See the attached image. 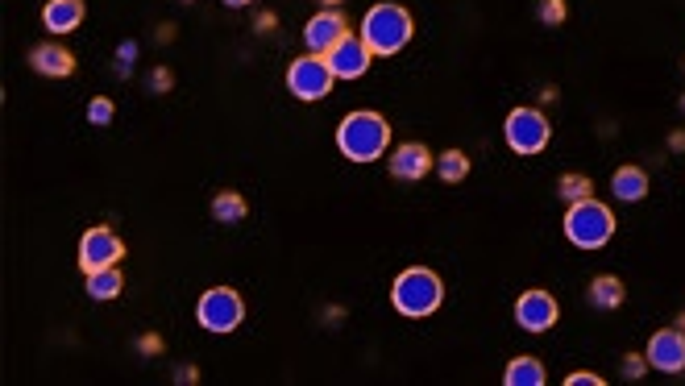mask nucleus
<instances>
[{
  "mask_svg": "<svg viewBox=\"0 0 685 386\" xmlns=\"http://www.w3.org/2000/svg\"><path fill=\"white\" fill-rule=\"evenodd\" d=\"M536 17H540V25H561L565 21V0H540Z\"/></svg>",
  "mask_w": 685,
  "mask_h": 386,
  "instance_id": "b1692460",
  "label": "nucleus"
},
{
  "mask_svg": "<svg viewBox=\"0 0 685 386\" xmlns=\"http://www.w3.org/2000/svg\"><path fill=\"white\" fill-rule=\"evenodd\" d=\"M187 5H191V0H187Z\"/></svg>",
  "mask_w": 685,
  "mask_h": 386,
  "instance_id": "f704fd0d",
  "label": "nucleus"
},
{
  "mask_svg": "<svg viewBox=\"0 0 685 386\" xmlns=\"http://www.w3.org/2000/svg\"><path fill=\"white\" fill-rule=\"evenodd\" d=\"M320 5H328V9H337V5H341V0H320Z\"/></svg>",
  "mask_w": 685,
  "mask_h": 386,
  "instance_id": "2f4dec72",
  "label": "nucleus"
},
{
  "mask_svg": "<svg viewBox=\"0 0 685 386\" xmlns=\"http://www.w3.org/2000/svg\"><path fill=\"white\" fill-rule=\"evenodd\" d=\"M324 59H328V67H333L337 79H362V75L370 71V59H374V54H370V46L362 42V34H345L333 50L324 54Z\"/></svg>",
  "mask_w": 685,
  "mask_h": 386,
  "instance_id": "9d476101",
  "label": "nucleus"
},
{
  "mask_svg": "<svg viewBox=\"0 0 685 386\" xmlns=\"http://www.w3.org/2000/svg\"><path fill=\"white\" fill-rule=\"evenodd\" d=\"M411 34H416V25H411V13L395 0H378V5L362 17V42L370 46V54H382V59H391L399 54Z\"/></svg>",
  "mask_w": 685,
  "mask_h": 386,
  "instance_id": "7ed1b4c3",
  "label": "nucleus"
},
{
  "mask_svg": "<svg viewBox=\"0 0 685 386\" xmlns=\"http://www.w3.org/2000/svg\"><path fill=\"white\" fill-rule=\"evenodd\" d=\"M84 0H46V9H42V25L50 34H71L79 30V21H84Z\"/></svg>",
  "mask_w": 685,
  "mask_h": 386,
  "instance_id": "2eb2a0df",
  "label": "nucleus"
},
{
  "mask_svg": "<svg viewBox=\"0 0 685 386\" xmlns=\"http://www.w3.org/2000/svg\"><path fill=\"white\" fill-rule=\"evenodd\" d=\"M586 299L598 312H619L623 299H627V287L619 283V274H598V279L590 283V291H586Z\"/></svg>",
  "mask_w": 685,
  "mask_h": 386,
  "instance_id": "f3484780",
  "label": "nucleus"
},
{
  "mask_svg": "<svg viewBox=\"0 0 685 386\" xmlns=\"http://www.w3.org/2000/svg\"><path fill=\"white\" fill-rule=\"evenodd\" d=\"M391 303H395V312L407 316V320H424V316H432V312L445 303V283H441V274L428 270V266H407L399 279L391 283Z\"/></svg>",
  "mask_w": 685,
  "mask_h": 386,
  "instance_id": "f03ea898",
  "label": "nucleus"
},
{
  "mask_svg": "<svg viewBox=\"0 0 685 386\" xmlns=\"http://www.w3.org/2000/svg\"><path fill=\"white\" fill-rule=\"evenodd\" d=\"M30 67H34L42 79H67V75L75 71V54L50 38V42H38V46L30 50Z\"/></svg>",
  "mask_w": 685,
  "mask_h": 386,
  "instance_id": "4468645a",
  "label": "nucleus"
},
{
  "mask_svg": "<svg viewBox=\"0 0 685 386\" xmlns=\"http://www.w3.org/2000/svg\"><path fill=\"white\" fill-rule=\"evenodd\" d=\"M387 171L399 179V183H420L424 175L436 171V158L424 142H403L391 150V162H387Z\"/></svg>",
  "mask_w": 685,
  "mask_h": 386,
  "instance_id": "f8f14e48",
  "label": "nucleus"
},
{
  "mask_svg": "<svg viewBox=\"0 0 685 386\" xmlns=\"http://www.w3.org/2000/svg\"><path fill=\"white\" fill-rule=\"evenodd\" d=\"M133 54H137V46H133V42H125V46L117 50V59H121V63H133Z\"/></svg>",
  "mask_w": 685,
  "mask_h": 386,
  "instance_id": "cd10ccee",
  "label": "nucleus"
},
{
  "mask_svg": "<svg viewBox=\"0 0 685 386\" xmlns=\"http://www.w3.org/2000/svg\"><path fill=\"white\" fill-rule=\"evenodd\" d=\"M391 146V125L382 113H370V108H358V113L341 117L337 125V150L349 162H378Z\"/></svg>",
  "mask_w": 685,
  "mask_h": 386,
  "instance_id": "f257e3e1",
  "label": "nucleus"
},
{
  "mask_svg": "<svg viewBox=\"0 0 685 386\" xmlns=\"http://www.w3.org/2000/svg\"><path fill=\"white\" fill-rule=\"evenodd\" d=\"M345 34H349V21H345L337 9H320V13L304 25V46H308L312 54H328Z\"/></svg>",
  "mask_w": 685,
  "mask_h": 386,
  "instance_id": "ddd939ff",
  "label": "nucleus"
},
{
  "mask_svg": "<svg viewBox=\"0 0 685 386\" xmlns=\"http://www.w3.org/2000/svg\"><path fill=\"white\" fill-rule=\"evenodd\" d=\"M594 196V183L586 179V175H561L557 179V200H565V204H582V200H590Z\"/></svg>",
  "mask_w": 685,
  "mask_h": 386,
  "instance_id": "412c9836",
  "label": "nucleus"
},
{
  "mask_svg": "<svg viewBox=\"0 0 685 386\" xmlns=\"http://www.w3.org/2000/svg\"><path fill=\"white\" fill-rule=\"evenodd\" d=\"M644 357H648L652 370L681 374L685 370V333H681V328H661V333H652Z\"/></svg>",
  "mask_w": 685,
  "mask_h": 386,
  "instance_id": "9b49d317",
  "label": "nucleus"
},
{
  "mask_svg": "<svg viewBox=\"0 0 685 386\" xmlns=\"http://www.w3.org/2000/svg\"><path fill=\"white\" fill-rule=\"evenodd\" d=\"M245 212H250V204H245L237 191H216L212 196V216L221 220V225H237V220H245Z\"/></svg>",
  "mask_w": 685,
  "mask_h": 386,
  "instance_id": "aec40b11",
  "label": "nucleus"
},
{
  "mask_svg": "<svg viewBox=\"0 0 685 386\" xmlns=\"http://www.w3.org/2000/svg\"><path fill=\"white\" fill-rule=\"evenodd\" d=\"M677 328H681V333H685V312H681V316H677Z\"/></svg>",
  "mask_w": 685,
  "mask_h": 386,
  "instance_id": "473e14b6",
  "label": "nucleus"
},
{
  "mask_svg": "<svg viewBox=\"0 0 685 386\" xmlns=\"http://www.w3.org/2000/svg\"><path fill=\"white\" fill-rule=\"evenodd\" d=\"M171 84H175V75H171L167 67H154V71L146 75V88H150V92H171Z\"/></svg>",
  "mask_w": 685,
  "mask_h": 386,
  "instance_id": "a878e982",
  "label": "nucleus"
},
{
  "mask_svg": "<svg viewBox=\"0 0 685 386\" xmlns=\"http://www.w3.org/2000/svg\"><path fill=\"white\" fill-rule=\"evenodd\" d=\"M648 370H652V366H648V357H644V353H627V357H623V378H632V382H636V378H644Z\"/></svg>",
  "mask_w": 685,
  "mask_h": 386,
  "instance_id": "393cba45",
  "label": "nucleus"
},
{
  "mask_svg": "<svg viewBox=\"0 0 685 386\" xmlns=\"http://www.w3.org/2000/svg\"><path fill=\"white\" fill-rule=\"evenodd\" d=\"M669 146H673V150H685V133H673V137H669Z\"/></svg>",
  "mask_w": 685,
  "mask_h": 386,
  "instance_id": "c756f323",
  "label": "nucleus"
},
{
  "mask_svg": "<svg viewBox=\"0 0 685 386\" xmlns=\"http://www.w3.org/2000/svg\"><path fill=\"white\" fill-rule=\"evenodd\" d=\"M544 366H540V357H511L507 370H503V382L507 386H544Z\"/></svg>",
  "mask_w": 685,
  "mask_h": 386,
  "instance_id": "6ab92c4d",
  "label": "nucleus"
},
{
  "mask_svg": "<svg viewBox=\"0 0 685 386\" xmlns=\"http://www.w3.org/2000/svg\"><path fill=\"white\" fill-rule=\"evenodd\" d=\"M503 137H507V146L515 154H540L548 142H553V125H548V117L540 113V108H511L507 121H503Z\"/></svg>",
  "mask_w": 685,
  "mask_h": 386,
  "instance_id": "39448f33",
  "label": "nucleus"
},
{
  "mask_svg": "<svg viewBox=\"0 0 685 386\" xmlns=\"http://www.w3.org/2000/svg\"><path fill=\"white\" fill-rule=\"evenodd\" d=\"M648 187H652V179H648L644 167H619V171L611 175V196H615L619 204H640V200L648 196Z\"/></svg>",
  "mask_w": 685,
  "mask_h": 386,
  "instance_id": "dca6fc26",
  "label": "nucleus"
},
{
  "mask_svg": "<svg viewBox=\"0 0 685 386\" xmlns=\"http://www.w3.org/2000/svg\"><path fill=\"white\" fill-rule=\"evenodd\" d=\"M436 175H441L445 183H461L465 175H470V158H465L461 150H445L441 158H436Z\"/></svg>",
  "mask_w": 685,
  "mask_h": 386,
  "instance_id": "4be33fe9",
  "label": "nucleus"
},
{
  "mask_svg": "<svg viewBox=\"0 0 685 386\" xmlns=\"http://www.w3.org/2000/svg\"><path fill=\"white\" fill-rule=\"evenodd\" d=\"M113 113H117V108H113V100H108V96H96L88 104V121L92 125H108V121H113Z\"/></svg>",
  "mask_w": 685,
  "mask_h": 386,
  "instance_id": "5701e85b",
  "label": "nucleus"
},
{
  "mask_svg": "<svg viewBox=\"0 0 685 386\" xmlns=\"http://www.w3.org/2000/svg\"><path fill=\"white\" fill-rule=\"evenodd\" d=\"M121 258H125V241L108 225H96L79 237V266H84V274L100 270V266H117Z\"/></svg>",
  "mask_w": 685,
  "mask_h": 386,
  "instance_id": "1a4fd4ad",
  "label": "nucleus"
},
{
  "mask_svg": "<svg viewBox=\"0 0 685 386\" xmlns=\"http://www.w3.org/2000/svg\"><path fill=\"white\" fill-rule=\"evenodd\" d=\"M333 84H337V75H333V67H328L324 54H312V50H308L304 59H295V63L287 67V92H291L295 100H304V104L324 100Z\"/></svg>",
  "mask_w": 685,
  "mask_h": 386,
  "instance_id": "0eeeda50",
  "label": "nucleus"
},
{
  "mask_svg": "<svg viewBox=\"0 0 685 386\" xmlns=\"http://www.w3.org/2000/svg\"><path fill=\"white\" fill-rule=\"evenodd\" d=\"M557 320H561V303L553 299V291L532 287V291H524L515 299V324L524 328V333L540 337V333H548V328H557Z\"/></svg>",
  "mask_w": 685,
  "mask_h": 386,
  "instance_id": "6e6552de",
  "label": "nucleus"
},
{
  "mask_svg": "<svg viewBox=\"0 0 685 386\" xmlns=\"http://www.w3.org/2000/svg\"><path fill=\"white\" fill-rule=\"evenodd\" d=\"M142 353H162V341L158 337H142Z\"/></svg>",
  "mask_w": 685,
  "mask_h": 386,
  "instance_id": "c85d7f7f",
  "label": "nucleus"
},
{
  "mask_svg": "<svg viewBox=\"0 0 685 386\" xmlns=\"http://www.w3.org/2000/svg\"><path fill=\"white\" fill-rule=\"evenodd\" d=\"M196 320L204 333H216V337H225L233 333V328L245 320V303L233 287H208L196 303Z\"/></svg>",
  "mask_w": 685,
  "mask_h": 386,
  "instance_id": "423d86ee",
  "label": "nucleus"
},
{
  "mask_svg": "<svg viewBox=\"0 0 685 386\" xmlns=\"http://www.w3.org/2000/svg\"><path fill=\"white\" fill-rule=\"evenodd\" d=\"M84 283H88V295L96 303H108V299H117L125 291V274H121V266H100V270L84 274Z\"/></svg>",
  "mask_w": 685,
  "mask_h": 386,
  "instance_id": "a211bd4d",
  "label": "nucleus"
},
{
  "mask_svg": "<svg viewBox=\"0 0 685 386\" xmlns=\"http://www.w3.org/2000/svg\"><path fill=\"white\" fill-rule=\"evenodd\" d=\"M229 9H245V5H254V0H225Z\"/></svg>",
  "mask_w": 685,
  "mask_h": 386,
  "instance_id": "7c9ffc66",
  "label": "nucleus"
},
{
  "mask_svg": "<svg viewBox=\"0 0 685 386\" xmlns=\"http://www.w3.org/2000/svg\"><path fill=\"white\" fill-rule=\"evenodd\" d=\"M681 113H685V96H681Z\"/></svg>",
  "mask_w": 685,
  "mask_h": 386,
  "instance_id": "72a5a7b5",
  "label": "nucleus"
},
{
  "mask_svg": "<svg viewBox=\"0 0 685 386\" xmlns=\"http://www.w3.org/2000/svg\"><path fill=\"white\" fill-rule=\"evenodd\" d=\"M565 382H569V386H602V378H598V374H586V370H578V374H569Z\"/></svg>",
  "mask_w": 685,
  "mask_h": 386,
  "instance_id": "bb28decb",
  "label": "nucleus"
},
{
  "mask_svg": "<svg viewBox=\"0 0 685 386\" xmlns=\"http://www.w3.org/2000/svg\"><path fill=\"white\" fill-rule=\"evenodd\" d=\"M565 237L578 250H602L615 237V212L607 204H598L594 196L582 204H569L565 212Z\"/></svg>",
  "mask_w": 685,
  "mask_h": 386,
  "instance_id": "20e7f679",
  "label": "nucleus"
}]
</instances>
